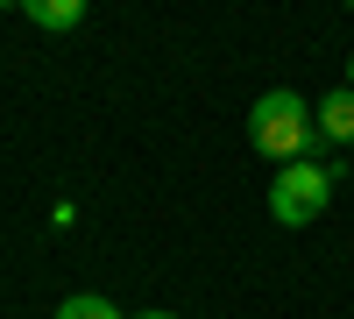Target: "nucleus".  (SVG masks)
<instances>
[{"label":"nucleus","mask_w":354,"mask_h":319,"mask_svg":"<svg viewBox=\"0 0 354 319\" xmlns=\"http://www.w3.org/2000/svg\"><path fill=\"white\" fill-rule=\"evenodd\" d=\"M248 142L270 163H305L312 142H319V121H312V107L298 93H262L255 113H248Z\"/></svg>","instance_id":"obj_1"},{"label":"nucleus","mask_w":354,"mask_h":319,"mask_svg":"<svg viewBox=\"0 0 354 319\" xmlns=\"http://www.w3.org/2000/svg\"><path fill=\"white\" fill-rule=\"evenodd\" d=\"M333 178H340V163H319V156L283 163L277 178H270V213H277L283 227H312L319 213L333 206Z\"/></svg>","instance_id":"obj_2"},{"label":"nucleus","mask_w":354,"mask_h":319,"mask_svg":"<svg viewBox=\"0 0 354 319\" xmlns=\"http://www.w3.org/2000/svg\"><path fill=\"white\" fill-rule=\"evenodd\" d=\"M312 121H319V142H354V93H347V85L326 93L312 107ZM319 142H312V149H319Z\"/></svg>","instance_id":"obj_3"},{"label":"nucleus","mask_w":354,"mask_h":319,"mask_svg":"<svg viewBox=\"0 0 354 319\" xmlns=\"http://www.w3.org/2000/svg\"><path fill=\"white\" fill-rule=\"evenodd\" d=\"M21 15L36 28H78L85 21V0H21Z\"/></svg>","instance_id":"obj_4"},{"label":"nucleus","mask_w":354,"mask_h":319,"mask_svg":"<svg viewBox=\"0 0 354 319\" xmlns=\"http://www.w3.org/2000/svg\"><path fill=\"white\" fill-rule=\"evenodd\" d=\"M57 319H121V305H113V298H100V291H78V298H64V305H57Z\"/></svg>","instance_id":"obj_5"},{"label":"nucleus","mask_w":354,"mask_h":319,"mask_svg":"<svg viewBox=\"0 0 354 319\" xmlns=\"http://www.w3.org/2000/svg\"><path fill=\"white\" fill-rule=\"evenodd\" d=\"M135 319H177V312H135Z\"/></svg>","instance_id":"obj_6"},{"label":"nucleus","mask_w":354,"mask_h":319,"mask_svg":"<svg viewBox=\"0 0 354 319\" xmlns=\"http://www.w3.org/2000/svg\"><path fill=\"white\" fill-rule=\"evenodd\" d=\"M347 93H354V57H347Z\"/></svg>","instance_id":"obj_7"}]
</instances>
